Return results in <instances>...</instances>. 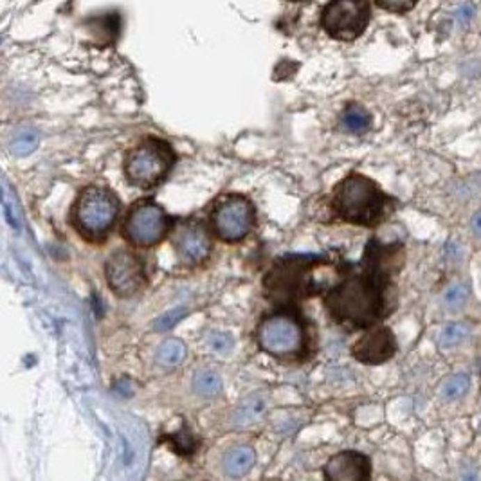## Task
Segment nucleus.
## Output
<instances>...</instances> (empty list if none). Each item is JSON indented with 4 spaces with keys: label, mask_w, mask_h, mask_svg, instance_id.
I'll use <instances>...</instances> for the list:
<instances>
[{
    "label": "nucleus",
    "mask_w": 481,
    "mask_h": 481,
    "mask_svg": "<svg viewBox=\"0 0 481 481\" xmlns=\"http://www.w3.org/2000/svg\"><path fill=\"white\" fill-rule=\"evenodd\" d=\"M402 249L371 242L364 256V269L350 274L330 291L327 309L337 323L355 328L373 327L384 313L389 263L400 260Z\"/></svg>",
    "instance_id": "nucleus-1"
},
{
    "label": "nucleus",
    "mask_w": 481,
    "mask_h": 481,
    "mask_svg": "<svg viewBox=\"0 0 481 481\" xmlns=\"http://www.w3.org/2000/svg\"><path fill=\"white\" fill-rule=\"evenodd\" d=\"M388 204V195L361 173H352L341 181L332 199L334 211L343 220L357 225L379 224L384 218Z\"/></svg>",
    "instance_id": "nucleus-2"
},
{
    "label": "nucleus",
    "mask_w": 481,
    "mask_h": 481,
    "mask_svg": "<svg viewBox=\"0 0 481 481\" xmlns=\"http://www.w3.org/2000/svg\"><path fill=\"white\" fill-rule=\"evenodd\" d=\"M120 213V200L108 188H85L72 208V225L88 242H103Z\"/></svg>",
    "instance_id": "nucleus-3"
},
{
    "label": "nucleus",
    "mask_w": 481,
    "mask_h": 481,
    "mask_svg": "<svg viewBox=\"0 0 481 481\" xmlns=\"http://www.w3.org/2000/svg\"><path fill=\"white\" fill-rule=\"evenodd\" d=\"M173 166V150L161 139H146L124 159V173L130 184L150 190L166 179Z\"/></svg>",
    "instance_id": "nucleus-4"
},
{
    "label": "nucleus",
    "mask_w": 481,
    "mask_h": 481,
    "mask_svg": "<svg viewBox=\"0 0 481 481\" xmlns=\"http://www.w3.org/2000/svg\"><path fill=\"white\" fill-rule=\"evenodd\" d=\"M258 345L278 359L300 357L305 348V330L300 319L291 313H274L258 327Z\"/></svg>",
    "instance_id": "nucleus-5"
},
{
    "label": "nucleus",
    "mask_w": 481,
    "mask_h": 481,
    "mask_svg": "<svg viewBox=\"0 0 481 481\" xmlns=\"http://www.w3.org/2000/svg\"><path fill=\"white\" fill-rule=\"evenodd\" d=\"M170 217L154 200H139L124 220L123 234L132 245L154 247L168 234Z\"/></svg>",
    "instance_id": "nucleus-6"
},
{
    "label": "nucleus",
    "mask_w": 481,
    "mask_h": 481,
    "mask_svg": "<svg viewBox=\"0 0 481 481\" xmlns=\"http://www.w3.org/2000/svg\"><path fill=\"white\" fill-rule=\"evenodd\" d=\"M370 22V4L341 0L332 2L321 13L323 29L337 40H355Z\"/></svg>",
    "instance_id": "nucleus-7"
},
{
    "label": "nucleus",
    "mask_w": 481,
    "mask_h": 481,
    "mask_svg": "<svg viewBox=\"0 0 481 481\" xmlns=\"http://www.w3.org/2000/svg\"><path fill=\"white\" fill-rule=\"evenodd\" d=\"M213 227L224 242H238L251 233L254 225V208L240 195L225 197L213 211Z\"/></svg>",
    "instance_id": "nucleus-8"
},
{
    "label": "nucleus",
    "mask_w": 481,
    "mask_h": 481,
    "mask_svg": "<svg viewBox=\"0 0 481 481\" xmlns=\"http://www.w3.org/2000/svg\"><path fill=\"white\" fill-rule=\"evenodd\" d=\"M106 282L121 297H130L145 285V265L136 254L129 251L114 252L105 265Z\"/></svg>",
    "instance_id": "nucleus-9"
},
{
    "label": "nucleus",
    "mask_w": 481,
    "mask_h": 481,
    "mask_svg": "<svg viewBox=\"0 0 481 481\" xmlns=\"http://www.w3.org/2000/svg\"><path fill=\"white\" fill-rule=\"evenodd\" d=\"M177 256L186 265L202 263L211 252V240L199 222H182L173 236Z\"/></svg>",
    "instance_id": "nucleus-10"
},
{
    "label": "nucleus",
    "mask_w": 481,
    "mask_h": 481,
    "mask_svg": "<svg viewBox=\"0 0 481 481\" xmlns=\"http://www.w3.org/2000/svg\"><path fill=\"white\" fill-rule=\"evenodd\" d=\"M397 352V341L389 328H373L353 345L352 355L362 364H382Z\"/></svg>",
    "instance_id": "nucleus-11"
},
{
    "label": "nucleus",
    "mask_w": 481,
    "mask_h": 481,
    "mask_svg": "<svg viewBox=\"0 0 481 481\" xmlns=\"http://www.w3.org/2000/svg\"><path fill=\"white\" fill-rule=\"evenodd\" d=\"M327 481H371V462L359 450H341L325 465Z\"/></svg>",
    "instance_id": "nucleus-12"
},
{
    "label": "nucleus",
    "mask_w": 481,
    "mask_h": 481,
    "mask_svg": "<svg viewBox=\"0 0 481 481\" xmlns=\"http://www.w3.org/2000/svg\"><path fill=\"white\" fill-rule=\"evenodd\" d=\"M256 462V455L254 450L247 446H238L224 456V473L229 478H242L249 473Z\"/></svg>",
    "instance_id": "nucleus-13"
},
{
    "label": "nucleus",
    "mask_w": 481,
    "mask_h": 481,
    "mask_svg": "<svg viewBox=\"0 0 481 481\" xmlns=\"http://www.w3.org/2000/svg\"><path fill=\"white\" fill-rule=\"evenodd\" d=\"M267 409V402L261 395H251L245 400L242 402V406L236 409V415H234V424L236 425H251L254 424L258 418L265 413Z\"/></svg>",
    "instance_id": "nucleus-14"
},
{
    "label": "nucleus",
    "mask_w": 481,
    "mask_h": 481,
    "mask_svg": "<svg viewBox=\"0 0 481 481\" xmlns=\"http://www.w3.org/2000/svg\"><path fill=\"white\" fill-rule=\"evenodd\" d=\"M193 389L195 393L200 395V397H215L222 391L220 375L213 370L197 371L193 379Z\"/></svg>",
    "instance_id": "nucleus-15"
},
{
    "label": "nucleus",
    "mask_w": 481,
    "mask_h": 481,
    "mask_svg": "<svg viewBox=\"0 0 481 481\" xmlns=\"http://www.w3.org/2000/svg\"><path fill=\"white\" fill-rule=\"evenodd\" d=\"M343 123H345L346 129L353 133H362L366 132L371 127V115L366 108H362L361 105H350L345 111L343 115Z\"/></svg>",
    "instance_id": "nucleus-16"
},
{
    "label": "nucleus",
    "mask_w": 481,
    "mask_h": 481,
    "mask_svg": "<svg viewBox=\"0 0 481 481\" xmlns=\"http://www.w3.org/2000/svg\"><path fill=\"white\" fill-rule=\"evenodd\" d=\"M186 357V346L182 341L179 339H168L164 341L163 345L157 350V361L163 366H177L181 364Z\"/></svg>",
    "instance_id": "nucleus-17"
},
{
    "label": "nucleus",
    "mask_w": 481,
    "mask_h": 481,
    "mask_svg": "<svg viewBox=\"0 0 481 481\" xmlns=\"http://www.w3.org/2000/svg\"><path fill=\"white\" fill-rule=\"evenodd\" d=\"M471 389V377L467 373H456V375L449 377V379L443 382L440 389L441 398L446 400H458L464 395H467V391Z\"/></svg>",
    "instance_id": "nucleus-18"
},
{
    "label": "nucleus",
    "mask_w": 481,
    "mask_h": 481,
    "mask_svg": "<svg viewBox=\"0 0 481 481\" xmlns=\"http://www.w3.org/2000/svg\"><path fill=\"white\" fill-rule=\"evenodd\" d=\"M468 337V327H465L464 323H449L447 327L438 336V345L441 348H455V346L462 345Z\"/></svg>",
    "instance_id": "nucleus-19"
},
{
    "label": "nucleus",
    "mask_w": 481,
    "mask_h": 481,
    "mask_svg": "<svg viewBox=\"0 0 481 481\" xmlns=\"http://www.w3.org/2000/svg\"><path fill=\"white\" fill-rule=\"evenodd\" d=\"M38 132L31 129H26L22 132H18L11 141V154L18 155V157H24V155H29L36 150L38 146Z\"/></svg>",
    "instance_id": "nucleus-20"
},
{
    "label": "nucleus",
    "mask_w": 481,
    "mask_h": 481,
    "mask_svg": "<svg viewBox=\"0 0 481 481\" xmlns=\"http://www.w3.org/2000/svg\"><path fill=\"white\" fill-rule=\"evenodd\" d=\"M468 296H471V288H468L467 283H458V285H453V287L446 292V296H443V305L447 307V310L455 312V310H459L467 303Z\"/></svg>",
    "instance_id": "nucleus-21"
},
{
    "label": "nucleus",
    "mask_w": 481,
    "mask_h": 481,
    "mask_svg": "<svg viewBox=\"0 0 481 481\" xmlns=\"http://www.w3.org/2000/svg\"><path fill=\"white\" fill-rule=\"evenodd\" d=\"M186 313H188V310L182 309V307H179V309L170 310V312L163 313L161 318L155 319V321H154V328H155V330H157V332L172 330V328L175 327L177 323H179L182 318H184Z\"/></svg>",
    "instance_id": "nucleus-22"
},
{
    "label": "nucleus",
    "mask_w": 481,
    "mask_h": 481,
    "mask_svg": "<svg viewBox=\"0 0 481 481\" xmlns=\"http://www.w3.org/2000/svg\"><path fill=\"white\" fill-rule=\"evenodd\" d=\"M209 348L217 353H227L233 348V337L227 332H215L209 336Z\"/></svg>",
    "instance_id": "nucleus-23"
},
{
    "label": "nucleus",
    "mask_w": 481,
    "mask_h": 481,
    "mask_svg": "<svg viewBox=\"0 0 481 481\" xmlns=\"http://www.w3.org/2000/svg\"><path fill=\"white\" fill-rule=\"evenodd\" d=\"M377 6L382 9H388V11H393V13H407L409 9L415 8V2H377Z\"/></svg>",
    "instance_id": "nucleus-24"
},
{
    "label": "nucleus",
    "mask_w": 481,
    "mask_h": 481,
    "mask_svg": "<svg viewBox=\"0 0 481 481\" xmlns=\"http://www.w3.org/2000/svg\"><path fill=\"white\" fill-rule=\"evenodd\" d=\"M474 15H476V9H474L473 4H464L458 9V11H456V17H458V20L462 24L471 22Z\"/></svg>",
    "instance_id": "nucleus-25"
},
{
    "label": "nucleus",
    "mask_w": 481,
    "mask_h": 481,
    "mask_svg": "<svg viewBox=\"0 0 481 481\" xmlns=\"http://www.w3.org/2000/svg\"><path fill=\"white\" fill-rule=\"evenodd\" d=\"M459 481H480L478 471L474 467L464 468V471H462V476H459Z\"/></svg>",
    "instance_id": "nucleus-26"
},
{
    "label": "nucleus",
    "mask_w": 481,
    "mask_h": 481,
    "mask_svg": "<svg viewBox=\"0 0 481 481\" xmlns=\"http://www.w3.org/2000/svg\"><path fill=\"white\" fill-rule=\"evenodd\" d=\"M473 231L476 236H481V209L473 217Z\"/></svg>",
    "instance_id": "nucleus-27"
},
{
    "label": "nucleus",
    "mask_w": 481,
    "mask_h": 481,
    "mask_svg": "<svg viewBox=\"0 0 481 481\" xmlns=\"http://www.w3.org/2000/svg\"><path fill=\"white\" fill-rule=\"evenodd\" d=\"M265 481H282V480H276V478H270V480H265Z\"/></svg>",
    "instance_id": "nucleus-28"
},
{
    "label": "nucleus",
    "mask_w": 481,
    "mask_h": 481,
    "mask_svg": "<svg viewBox=\"0 0 481 481\" xmlns=\"http://www.w3.org/2000/svg\"><path fill=\"white\" fill-rule=\"evenodd\" d=\"M480 431H481V416H480Z\"/></svg>",
    "instance_id": "nucleus-29"
}]
</instances>
